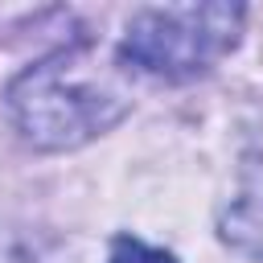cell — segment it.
Instances as JSON below:
<instances>
[{
    "label": "cell",
    "instance_id": "1",
    "mask_svg": "<svg viewBox=\"0 0 263 263\" xmlns=\"http://www.w3.org/2000/svg\"><path fill=\"white\" fill-rule=\"evenodd\" d=\"M8 107L37 148H78L115 127L132 99L90 45H70L29 66L8 86Z\"/></svg>",
    "mask_w": 263,
    "mask_h": 263
},
{
    "label": "cell",
    "instance_id": "4",
    "mask_svg": "<svg viewBox=\"0 0 263 263\" xmlns=\"http://www.w3.org/2000/svg\"><path fill=\"white\" fill-rule=\"evenodd\" d=\"M111 263H177L168 251H156V247H148V242H140V238H127V234H119L115 242H111Z\"/></svg>",
    "mask_w": 263,
    "mask_h": 263
},
{
    "label": "cell",
    "instance_id": "3",
    "mask_svg": "<svg viewBox=\"0 0 263 263\" xmlns=\"http://www.w3.org/2000/svg\"><path fill=\"white\" fill-rule=\"evenodd\" d=\"M218 234L238 255L263 259V160L251 156L238 181V193L218 214Z\"/></svg>",
    "mask_w": 263,
    "mask_h": 263
},
{
    "label": "cell",
    "instance_id": "2",
    "mask_svg": "<svg viewBox=\"0 0 263 263\" xmlns=\"http://www.w3.org/2000/svg\"><path fill=\"white\" fill-rule=\"evenodd\" d=\"M242 16L247 12L238 4L140 8L127 21L119 58L140 66L144 74H156V78H168V82H189L238 45Z\"/></svg>",
    "mask_w": 263,
    "mask_h": 263
}]
</instances>
